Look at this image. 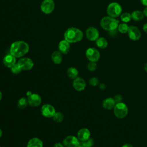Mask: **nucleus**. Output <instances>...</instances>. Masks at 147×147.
<instances>
[{
  "label": "nucleus",
  "instance_id": "c756f323",
  "mask_svg": "<svg viewBox=\"0 0 147 147\" xmlns=\"http://www.w3.org/2000/svg\"><path fill=\"white\" fill-rule=\"evenodd\" d=\"M97 67V64L96 62H93V61H90L88 64H87V69L88 71L93 72L95 71Z\"/></svg>",
  "mask_w": 147,
  "mask_h": 147
},
{
  "label": "nucleus",
  "instance_id": "dca6fc26",
  "mask_svg": "<svg viewBox=\"0 0 147 147\" xmlns=\"http://www.w3.org/2000/svg\"><path fill=\"white\" fill-rule=\"evenodd\" d=\"M3 63L4 65L7 68H11L16 63V57L10 53L6 55L3 59Z\"/></svg>",
  "mask_w": 147,
  "mask_h": 147
},
{
  "label": "nucleus",
  "instance_id": "ddd939ff",
  "mask_svg": "<svg viewBox=\"0 0 147 147\" xmlns=\"http://www.w3.org/2000/svg\"><path fill=\"white\" fill-rule=\"evenodd\" d=\"M87 38L91 41H96L99 36V33L98 29L93 26H90L87 28L86 31Z\"/></svg>",
  "mask_w": 147,
  "mask_h": 147
},
{
  "label": "nucleus",
  "instance_id": "ea45409f",
  "mask_svg": "<svg viewBox=\"0 0 147 147\" xmlns=\"http://www.w3.org/2000/svg\"><path fill=\"white\" fill-rule=\"evenodd\" d=\"M144 70L145 71V72H147V62L145 63V64L144 65Z\"/></svg>",
  "mask_w": 147,
  "mask_h": 147
},
{
  "label": "nucleus",
  "instance_id": "6ab92c4d",
  "mask_svg": "<svg viewBox=\"0 0 147 147\" xmlns=\"http://www.w3.org/2000/svg\"><path fill=\"white\" fill-rule=\"evenodd\" d=\"M116 104L113 98H107L103 101V107L106 110H111L114 108Z\"/></svg>",
  "mask_w": 147,
  "mask_h": 147
},
{
  "label": "nucleus",
  "instance_id": "9b49d317",
  "mask_svg": "<svg viewBox=\"0 0 147 147\" xmlns=\"http://www.w3.org/2000/svg\"><path fill=\"white\" fill-rule=\"evenodd\" d=\"M28 105L32 107H37L41 105L42 99L41 96L36 93H32L28 98Z\"/></svg>",
  "mask_w": 147,
  "mask_h": 147
},
{
  "label": "nucleus",
  "instance_id": "a19ab883",
  "mask_svg": "<svg viewBox=\"0 0 147 147\" xmlns=\"http://www.w3.org/2000/svg\"><path fill=\"white\" fill-rule=\"evenodd\" d=\"M2 98V92L0 91V101L1 100Z\"/></svg>",
  "mask_w": 147,
  "mask_h": 147
},
{
  "label": "nucleus",
  "instance_id": "f704fd0d",
  "mask_svg": "<svg viewBox=\"0 0 147 147\" xmlns=\"http://www.w3.org/2000/svg\"><path fill=\"white\" fill-rule=\"evenodd\" d=\"M140 1L143 5L147 6V0H140Z\"/></svg>",
  "mask_w": 147,
  "mask_h": 147
},
{
  "label": "nucleus",
  "instance_id": "393cba45",
  "mask_svg": "<svg viewBox=\"0 0 147 147\" xmlns=\"http://www.w3.org/2000/svg\"><path fill=\"white\" fill-rule=\"evenodd\" d=\"M52 118L55 122H57V123H60L63 121L64 116V114L61 112L56 111Z\"/></svg>",
  "mask_w": 147,
  "mask_h": 147
},
{
  "label": "nucleus",
  "instance_id": "2eb2a0df",
  "mask_svg": "<svg viewBox=\"0 0 147 147\" xmlns=\"http://www.w3.org/2000/svg\"><path fill=\"white\" fill-rule=\"evenodd\" d=\"M90 131L87 128H82L79 130L77 133V137L80 141H84L90 137Z\"/></svg>",
  "mask_w": 147,
  "mask_h": 147
},
{
  "label": "nucleus",
  "instance_id": "72a5a7b5",
  "mask_svg": "<svg viewBox=\"0 0 147 147\" xmlns=\"http://www.w3.org/2000/svg\"><path fill=\"white\" fill-rule=\"evenodd\" d=\"M121 147H133V146H132V145L130 144L126 143V144H123Z\"/></svg>",
  "mask_w": 147,
  "mask_h": 147
},
{
  "label": "nucleus",
  "instance_id": "c85d7f7f",
  "mask_svg": "<svg viewBox=\"0 0 147 147\" xmlns=\"http://www.w3.org/2000/svg\"><path fill=\"white\" fill-rule=\"evenodd\" d=\"M10 70H11V72L13 74H20L21 72L22 69L20 67V66L18 65V63H16L14 65H13L10 68Z\"/></svg>",
  "mask_w": 147,
  "mask_h": 147
},
{
  "label": "nucleus",
  "instance_id": "58836bf2",
  "mask_svg": "<svg viewBox=\"0 0 147 147\" xmlns=\"http://www.w3.org/2000/svg\"><path fill=\"white\" fill-rule=\"evenodd\" d=\"M32 94V92L31 91H28L26 92V93L27 97H28L29 96H30V95Z\"/></svg>",
  "mask_w": 147,
  "mask_h": 147
},
{
  "label": "nucleus",
  "instance_id": "b1692460",
  "mask_svg": "<svg viewBox=\"0 0 147 147\" xmlns=\"http://www.w3.org/2000/svg\"><path fill=\"white\" fill-rule=\"evenodd\" d=\"M28 105V98L25 97H22L19 99L17 102V106L20 109H25Z\"/></svg>",
  "mask_w": 147,
  "mask_h": 147
},
{
  "label": "nucleus",
  "instance_id": "7c9ffc66",
  "mask_svg": "<svg viewBox=\"0 0 147 147\" xmlns=\"http://www.w3.org/2000/svg\"><path fill=\"white\" fill-rule=\"evenodd\" d=\"M88 83L92 86H96L99 83V80L98 78H96L95 77H93L89 79Z\"/></svg>",
  "mask_w": 147,
  "mask_h": 147
},
{
  "label": "nucleus",
  "instance_id": "412c9836",
  "mask_svg": "<svg viewBox=\"0 0 147 147\" xmlns=\"http://www.w3.org/2000/svg\"><path fill=\"white\" fill-rule=\"evenodd\" d=\"M67 75L68 76V78H69L70 79H74L77 77H78L79 72L76 68L74 67H71L67 69Z\"/></svg>",
  "mask_w": 147,
  "mask_h": 147
},
{
  "label": "nucleus",
  "instance_id": "4468645a",
  "mask_svg": "<svg viewBox=\"0 0 147 147\" xmlns=\"http://www.w3.org/2000/svg\"><path fill=\"white\" fill-rule=\"evenodd\" d=\"M72 86L74 88L78 91H83L86 86L85 80L81 77H77L74 79L72 82Z\"/></svg>",
  "mask_w": 147,
  "mask_h": 147
},
{
  "label": "nucleus",
  "instance_id": "f3484780",
  "mask_svg": "<svg viewBox=\"0 0 147 147\" xmlns=\"http://www.w3.org/2000/svg\"><path fill=\"white\" fill-rule=\"evenodd\" d=\"M58 48H59V51L62 54H67L68 53L70 49L69 42L65 40H61L59 43Z\"/></svg>",
  "mask_w": 147,
  "mask_h": 147
},
{
  "label": "nucleus",
  "instance_id": "a211bd4d",
  "mask_svg": "<svg viewBox=\"0 0 147 147\" xmlns=\"http://www.w3.org/2000/svg\"><path fill=\"white\" fill-rule=\"evenodd\" d=\"M26 147H43V142L40 138L33 137L28 141Z\"/></svg>",
  "mask_w": 147,
  "mask_h": 147
},
{
  "label": "nucleus",
  "instance_id": "f8f14e48",
  "mask_svg": "<svg viewBox=\"0 0 147 147\" xmlns=\"http://www.w3.org/2000/svg\"><path fill=\"white\" fill-rule=\"evenodd\" d=\"M127 34L129 37L133 41H137L140 38L141 36L140 30L135 26H130L129 27Z\"/></svg>",
  "mask_w": 147,
  "mask_h": 147
},
{
  "label": "nucleus",
  "instance_id": "4c0bfd02",
  "mask_svg": "<svg viewBox=\"0 0 147 147\" xmlns=\"http://www.w3.org/2000/svg\"><path fill=\"white\" fill-rule=\"evenodd\" d=\"M105 87H106V86H105V84H103V83L100 84L99 85V88H100V89H102V90H104V89L105 88Z\"/></svg>",
  "mask_w": 147,
  "mask_h": 147
},
{
  "label": "nucleus",
  "instance_id": "f257e3e1",
  "mask_svg": "<svg viewBox=\"0 0 147 147\" xmlns=\"http://www.w3.org/2000/svg\"><path fill=\"white\" fill-rule=\"evenodd\" d=\"M29 50L28 44L24 41H17L13 42L10 47V53L16 58L26 55Z\"/></svg>",
  "mask_w": 147,
  "mask_h": 147
},
{
  "label": "nucleus",
  "instance_id": "37998d69",
  "mask_svg": "<svg viewBox=\"0 0 147 147\" xmlns=\"http://www.w3.org/2000/svg\"><path fill=\"white\" fill-rule=\"evenodd\" d=\"M76 147H83V146H82L81 145H80V144H79V145L78 146H76Z\"/></svg>",
  "mask_w": 147,
  "mask_h": 147
},
{
  "label": "nucleus",
  "instance_id": "c03bdc74",
  "mask_svg": "<svg viewBox=\"0 0 147 147\" xmlns=\"http://www.w3.org/2000/svg\"><path fill=\"white\" fill-rule=\"evenodd\" d=\"M0 147H2V146H0Z\"/></svg>",
  "mask_w": 147,
  "mask_h": 147
},
{
  "label": "nucleus",
  "instance_id": "9d476101",
  "mask_svg": "<svg viewBox=\"0 0 147 147\" xmlns=\"http://www.w3.org/2000/svg\"><path fill=\"white\" fill-rule=\"evenodd\" d=\"M41 11L45 14L51 13L55 8V3L53 0H44L40 6Z\"/></svg>",
  "mask_w": 147,
  "mask_h": 147
},
{
  "label": "nucleus",
  "instance_id": "c9c22d12",
  "mask_svg": "<svg viewBox=\"0 0 147 147\" xmlns=\"http://www.w3.org/2000/svg\"><path fill=\"white\" fill-rule=\"evenodd\" d=\"M143 30L144 31L147 33V23L145 24L144 25H143Z\"/></svg>",
  "mask_w": 147,
  "mask_h": 147
},
{
  "label": "nucleus",
  "instance_id": "1a4fd4ad",
  "mask_svg": "<svg viewBox=\"0 0 147 147\" xmlns=\"http://www.w3.org/2000/svg\"><path fill=\"white\" fill-rule=\"evenodd\" d=\"M17 63L20 66L22 70L25 71L30 70L34 66L33 61L29 57H21L19 59Z\"/></svg>",
  "mask_w": 147,
  "mask_h": 147
},
{
  "label": "nucleus",
  "instance_id": "f03ea898",
  "mask_svg": "<svg viewBox=\"0 0 147 147\" xmlns=\"http://www.w3.org/2000/svg\"><path fill=\"white\" fill-rule=\"evenodd\" d=\"M83 32L79 29L74 27L67 29L64 34V40L69 43H75L80 41L83 38Z\"/></svg>",
  "mask_w": 147,
  "mask_h": 147
},
{
  "label": "nucleus",
  "instance_id": "a878e982",
  "mask_svg": "<svg viewBox=\"0 0 147 147\" xmlns=\"http://www.w3.org/2000/svg\"><path fill=\"white\" fill-rule=\"evenodd\" d=\"M120 18H121V20L123 22L127 23L131 20V16L130 13H129L128 12H125L121 14Z\"/></svg>",
  "mask_w": 147,
  "mask_h": 147
},
{
  "label": "nucleus",
  "instance_id": "5701e85b",
  "mask_svg": "<svg viewBox=\"0 0 147 147\" xmlns=\"http://www.w3.org/2000/svg\"><path fill=\"white\" fill-rule=\"evenodd\" d=\"M96 44L98 47H99L100 49H104L107 47L108 45V42L106 38L104 37H99L96 40Z\"/></svg>",
  "mask_w": 147,
  "mask_h": 147
},
{
  "label": "nucleus",
  "instance_id": "cd10ccee",
  "mask_svg": "<svg viewBox=\"0 0 147 147\" xmlns=\"http://www.w3.org/2000/svg\"><path fill=\"white\" fill-rule=\"evenodd\" d=\"M80 145L83 147H92L94 145V140L92 138L90 137L86 140L80 141Z\"/></svg>",
  "mask_w": 147,
  "mask_h": 147
},
{
  "label": "nucleus",
  "instance_id": "79ce46f5",
  "mask_svg": "<svg viewBox=\"0 0 147 147\" xmlns=\"http://www.w3.org/2000/svg\"><path fill=\"white\" fill-rule=\"evenodd\" d=\"M2 129L0 128V138L2 137Z\"/></svg>",
  "mask_w": 147,
  "mask_h": 147
},
{
  "label": "nucleus",
  "instance_id": "423d86ee",
  "mask_svg": "<svg viewBox=\"0 0 147 147\" xmlns=\"http://www.w3.org/2000/svg\"><path fill=\"white\" fill-rule=\"evenodd\" d=\"M56 112L55 107L49 103L44 104L41 108V113L42 115L46 118L53 117Z\"/></svg>",
  "mask_w": 147,
  "mask_h": 147
},
{
  "label": "nucleus",
  "instance_id": "0eeeda50",
  "mask_svg": "<svg viewBox=\"0 0 147 147\" xmlns=\"http://www.w3.org/2000/svg\"><path fill=\"white\" fill-rule=\"evenodd\" d=\"M63 144L65 147H76L80 144V141L75 136L69 135L64 138Z\"/></svg>",
  "mask_w": 147,
  "mask_h": 147
},
{
  "label": "nucleus",
  "instance_id": "7ed1b4c3",
  "mask_svg": "<svg viewBox=\"0 0 147 147\" xmlns=\"http://www.w3.org/2000/svg\"><path fill=\"white\" fill-rule=\"evenodd\" d=\"M100 25L103 29L107 31H113L117 29L119 25V21L115 18L108 16L102 18Z\"/></svg>",
  "mask_w": 147,
  "mask_h": 147
},
{
  "label": "nucleus",
  "instance_id": "2f4dec72",
  "mask_svg": "<svg viewBox=\"0 0 147 147\" xmlns=\"http://www.w3.org/2000/svg\"><path fill=\"white\" fill-rule=\"evenodd\" d=\"M114 99L115 102H116V103H119V102H121V101L122 100V96L120 94H117L114 97Z\"/></svg>",
  "mask_w": 147,
  "mask_h": 147
},
{
  "label": "nucleus",
  "instance_id": "39448f33",
  "mask_svg": "<svg viewBox=\"0 0 147 147\" xmlns=\"http://www.w3.org/2000/svg\"><path fill=\"white\" fill-rule=\"evenodd\" d=\"M122 13L121 6L117 2L110 3L107 8V13L109 16L113 18L119 17Z\"/></svg>",
  "mask_w": 147,
  "mask_h": 147
},
{
  "label": "nucleus",
  "instance_id": "473e14b6",
  "mask_svg": "<svg viewBox=\"0 0 147 147\" xmlns=\"http://www.w3.org/2000/svg\"><path fill=\"white\" fill-rule=\"evenodd\" d=\"M53 147H65L64 146V145L60 142H57L56 144H55L53 146Z\"/></svg>",
  "mask_w": 147,
  "mask_h": 147
},
{
  "label": "nucleus",
  "instance_id": "6e6552de",
  "mask_svg": "<svg viewBox=\"0 0 147 147\" xmlns=\"http://www.w3.org/2000/svg\"><path fill=\"white\" fill-rule=\"evenodd\" d=\"M86 56L90 61L96 62L100 58V53L96 49L89 48L86 51Z\"/></svg>",
  "mask_w": 147,
  "mask_h": 147
},
{
  "label": "nucleus",
  "instance_id": "aec40b11",
  "mask_svg": "<svg viewBox=\"0 0 147 147\" xmlns=\"http://www.w3.org/2000/svg\"><path fill=\"white\" fill-rule=\"evenodd\" d=\"M51 59L55 64H60L62 62V53L59 51H54L51 55Z\"/></svg>",
  "mask_w": 147,
  "mask_h": 147
},
{
  "label": "nucleus",
  "instance_id": "e433bc0d",
  "mask_svg": "<svg viewBox=\"0 0 147 147\" xmlns=\"http://www.w3.org/2000/svg\"><path fill=\"white\" fill-rule=\"evenodd\" d=\"M142 12H143V13L144 14V16L147 17V6H146V7L144 9Z\"/></svg>",
  "mask_w": 147,
  "mask_h": 147
},
{
  "label": "nucleus",
  "instance_id": "bb28decb",
  "mask_svg": "<svg viewBox=\"0 0 147 147\" xmlns=\"http://www.w3.org/2000/svg\"><path fill=\"white\" fill-rule=\"evenodd\" d=\"M129 26L126 23H121L119 24L117 28L119 32L121 33H127L128 29H129Z\"/></svg>",
  "mask_w": 147,
  "mask_h": 147
},
{
  "label": "nucleus",
  "instance_id": "4be33fe9",
  "mask_svg": "<svg viewBox=\"0 0 147 147\" xmlns=\"http://www.w3.org/2000/svg\"><path fill=\"white\" fill-rule=\"evenodd\" d=\"M131 19L136 21H139L143 20L144 17V14L142 11L140 10H135L131 14Z\"/></svg>",
  "mask_w": 147,
  "mask_h": 147
},
{
  "label": "nucleus",
  "instance_id": "20e7f679",
  "mask_svg": "<svg viewBox=\"0 0 147 147\" xmlns=\"http://www.w3.org/2000/svg\"><path fill=\"white\" fill-rule=\"evenodd\" d=\"M115 116L119 119L125 118L128 113V108L127 105L123 102L117 103L113 108Z\"/></svg>",
  "mask_w": 147,
  "mask_h": 147
}]
</instances>
